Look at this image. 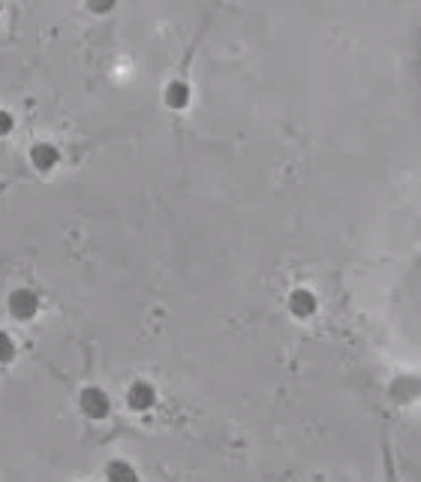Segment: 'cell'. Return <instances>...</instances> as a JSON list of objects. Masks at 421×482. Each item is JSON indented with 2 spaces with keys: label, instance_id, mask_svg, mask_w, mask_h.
Segmentation results:
<instances>
[{
  "label": "cell",
  "instance_id": "9c48e42d",
  "mask_svg": "<svg viewBox=\"0 0 421 482\" xmlns=\"http://www.w3.org/2000/svg\"><path fill=\"white\" fill-rule=\"evenodd\" d=\"M118 6V0H85V10L96 15V19H105V15H111Z\"/></svg>",
  "mask_w": 421,
  "mask_h": 482
},
{
  "label": "cell",
  "instance_id": "8992f818",
  "mask_svg": "<svg viewBox=\"0 0 421 482\" xmlns=\"http://www.w3.org/2000/svg\"><path fill=\"white\" fill-rule=\"evenodd\" d=\"M28 160H30V166L37 169V172H54L61 163H63V151H61V145L58 142H52V139H37L34 145H30V151H28Z\"/></svg>",
  "mask_w": 421,
  "mask_h": 482
},
{
  "label": "cell",
  "instance_id": "8fae6325",
  "mask_svg": "<svg viewBox=\"0 0 421 482\" xmlns=\"http://www.w3.org/2000/svg\"><path fill=\"white\" fill-rule=\"evenodd\" d=\"M0 19H4V0H0Z\"/></svg>",
  "mask_w": 421,
  "mask_h": 482
},
{
  "label": "cell",
  "instance_id": "3957f363",
  "mask_svg": "<svg viewBox=\"0 0 421 482\" xmlns=\"http://www.w3.org/2000/svg\"><path fill=\"white\" fill-rule=\"evenodd\" d=\"M319 295H316V289L310 287H293L286 295V311L289 317L298 320V323H307V320H313L316 313H319Z\"/></svg>",
  "mask_w": 421,
  "mask_h": 482
},
{
  "label": "cell",
  "instance_id": "7a4b0ae2",
  "mask_svg": "<svg viewBox=\"0 0 421 482\" xmlns=\"http://www.w3.org/2000/svg\"><path fill=\"white\" fill-rule=\"evenodd\" d=\"M78 410H82L85 420L105 422L111 416V395L103 386H85V389L78 392Z\"/></svg>",
  "mask_w": 421,
  "mask_h": 482
},
{
  "label": "cell",
  "instance_id": "30bf717a",
  "mask_svg": "<svg viewBox=\"0 0 421 482\" xmlns=\"http://www.w3.org/2000/svg\"><path fill=\"white\" fill-rule=\"evenodd\" d=\"M15 124H19V120H15V112L0 106V139H10L15 133Z\"/></svg>",
  "mask_w": 421,
  "mask_h": 482
},
{
  "label": "cell",
  "instance_id": "ba28073f",
  "mask_svg": "<svg viewBox=\"0 0 421 482\" xmlns=\"http://www.w3.org/2000/svg\"><path fill=\"white\" fill-rule=\"evenodd\" d=\"M15 356H19V344L6 328H0V365H12Z\"/></svg>",
  "mask_w": 421,
  "mask_h": 482
},
{
  "label": "cell",
  "instance_id": "5b68a950",
  "mask_svg": "<svg viewBox=\"0 0 421 482\" xmlns=\"http://www.w3.org/2000/svg\"><path fill=\"white\" fill-rule=\"evenodd\" d=\"M160 96H163V106L169 112H175V115H181V112L190 109L193 103V85L187 76H172L169 82L163 85V91H160Z\"/></svg>",
  "mask_w": 421,
  "mask_h": 482
},
{
  "label": "cell",
  "instance_id": "277c9868",
  "mask_svg": "<svg viewBox=\"0 0 421 482\" xmlns=\"http://www.w3.org/2000/svg\"><path fill=\"white\" fill-rule=\"evenodd\" d=\"M124 404L129 413H151L153 407L160 404V392H157V386H153L151 380H133L127 386V392H124Z\"/></svg>",
  "mask_w": 421,
  "mask_h": 482
},
{
  "label": "cell",
  "instance_id": "6da1fadb",
  "mask_svg": "<svg viewBox=\"0 0 421 482\" xmlns=\"http://www.w3.org/2000/svg\"><path fill=\"white\" fill-rule=\"evenodd\" d=\"M6 311L15 323H34L43 311V295L30 287H15L10 295H6Z\"/></svg>",
  "mask_w": 421,
  "mask_h": 482
},
{
  "label": "cell",
  "instance_id": "52a82bcc",
  "mask_svg": "<svg viewBox=\"0 0 421 482\" xmlns=\"http://www.w3.org/2000/svg\"><path fill=\"white\" fill-rule=\"evenodd\" d=\"M103 477L109 482H139V470H136L127 458H115V461L105 464Z\"/></svg>",
  "mask_w": 421,
  "mask_h": 482
}]
</instances>
